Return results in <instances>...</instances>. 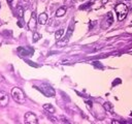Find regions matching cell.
I'll return each instance as SVG.
<instances>
[{"instance_id": "1", "label": "cell", "mask_w": 132, "mask_h": 124, "mask_svg": "<svg viewBox=\"0 0 132 124\" xmlns=\"http://www.w3.org/2000/svg\"><path fill=\"white\" fill-rule=\"evenodd\" d=\"M11 97L18 103H24L26 101V97H25L23 90L18 88V87H13L11 89Z\"/></svg>"}, {"instance_id": "2", "label": "cell", "mask_w": 132, "mask_h": 124, "mask_svg": "<svg viewBox=\"0 0 132 124\" xmlns=\"http://www.w3.org/2000/svg\"><path fill=\"white\" fill-rule=\"evenodd\" d=\"M114 9H116V12H117V16H118V20L119 21H123L127 17V14H128V7L124 3L117 4Z\"/></svg>"}, {"instance_id": "3", "label": "cell", "mask_w": 132, "mask_h": 124, "mask_svg": "<svg viewBox=\"0 0 132 124\" xmlns=\"http://www.w3.org/2000/svg\"><path fill=\"white\" fill-rule=\"evenodd\" d=\"M38 90H40V92L42 93V94H44L45 96H47V97H53V96H55V90H54V88L53 87H51L50 85H47V84H42V85H40V86H38V87H36Z\"/></svg>"}, {"instance_id": "4", "label": "cell", "mask_w": 132, "mask_h": 124, "mask_svg": "<svg viewBox=\"0 0 132 124\" xmlns=\"http://www.w3.org/2000/svg\"><path fill=\"white\" fill-rule=\"evenodd\" d=\"M24 119H25V123H28V124H37L38 123L36 115L32 112L26 113L25 116H24Z\"/></svg>"}, {"instance_id": "5", "label": "cell", "mask_w": 132, "mask_h": 124, "mask_svg": "<svg viewBox=\"0 0 132 124\" xmlns=\"http://www.w3.org/2000/svg\"><path fill=\"white\" fill-rule=\"evenodd\" d=\"M18 52L21 56L23 57H28V56H32L33 54V49L32 48H28V47H19L18 48Z\"/></svg>"}, {"instance_id": "6", "label": "cell", "mask_w": 132, "mask_h": 124, "mask_svg": "<svg viewBox=\"0 0 132 124\" xmlns=\"http://www.w3.org/2000/svg\"><path fill=\"white\" fill-rule=\"evenodd\" d=\"M8 100H9V97H8L7 93H5L3 91H0V105L1 106H6L7 103H8Z\"/></svg>"}, {"instance_id": "7", "label": "cell", "mask_w": 132, "mask_h": 124, "mask_svg": "<svg viewBox=\"0 0 132 124\" xmlns=\"http://www.w3.org/2000/svg\"><path fill=\"white\" fill-rule=\"evenodd\" d=\"M47 22V14L45 12H42L38 16V23L40 25H45Z\"/></svg>"}, {"instance_id": "8", "label": "cell", "mask_w": 132, "mask_h": 124, "mask_svg": "<svg viewBox=\"0 0 132 124\" xmlns=\"http://www.w3.org/2000/svg\"><path fill=\"white\" fill-rule=\"evenodd\" d=\"M28 27L30 30H34L36 27V20H35V13H32V17L30 19V21L28 22Z\"/></svg>"}, {"instance_id": "9", "label": "cell", "mask_w": 132, "mask_h": 124, "mask_svg": "<svg viewBox=\"0 0 132 124\" xmlns=\"http://www.w3.org/2000/svg\"><path fill=\"white\" fill-rule=\"evenodd\" d=\"M72 32H73V25H71V26L69 27L68 32H67V34H66V36H65V38L62 40V43H66V42L69 40V38H70V36H71Z\"/></svg>"}, {"instance_id": "10", "label": "cell", "mask_w": 132, "mask_h": 124, "mask_svg": "<svg viewBox=\"0 0 132 124\" xmlns=\"http://www.w3.org/2000/svg\"><path fill=\"white\" fill-rule=\"evenodd\" d=\"M43 109L46 111V112H48V113H52V114H54L55 113V107L51 104V103H45V104H43Z\"/></svg>"}, {"instance_id": "11", "label": "cell", "mask_w": 132, "mask_h": 124, "mask_svg": "<svg viewBox=\"0 0 132 124\" xmlns=\"http://www.w3.org/2000/svg\"><path fill=\"white\" fill-rule=\"evenodd\" d=\"M66 13V8L65 7H60L57 11H56V16L57 17H63Z\"/></svg>"}, {"instance_id": "12", "label": "cell", "mask_w": 132, "mask_h": 124, "mask_svg": "<svg viewBox=\"0 0 132 124\" xmlns=\"http://www.w3.org/2000/svg\"><path fill=\"white\" fill-rule=\"evenodd\" d=\"M63 34H64V30H63V29H60V30L56 31V33H55V37H56V39H57V40L61 39L62 36H63Z\"/></svg>"}, {"instance_id": "13", "label": "cell", "mask_w": 132, "mask_h": 124, "mask_svg": "<svg viewBox=\"0 0 132 124\" xmlns=\"http://www.w3.org/2000/svg\"><path fill=\"white\" fill-rule=\"evenodd\" d=\"M103 106H104V109L107 111V112H110V113H113V107H112V105L109 103V102H105L104 104H103Z\"/></svg>"}, {"instance_id": "14", "label": "cell", "mask_w": 132, "mask_h": 124, "mask_svg": "<svg viewBox=\"0 0 132 124\" xmlns=\"http://www.w3.org/2000/svg\"><path fill=\"white\" fill-rule=\"evenodd\" d=\"M106 22H107L106 27H108L109 25H111V23H112V13L111 12H108L107 13V16H106Z\"/></svg>"}, {"instance_id": "15", "label": "cell", "mask_w": 132, "mask_h": 124, "mask_svg": "<svg viewBox=\"0 0 132 124\" xmlns=\"http://www.w3.org/2000/svg\"><path fill=\"white\" fill-rule=\"evenodd\" d=\"M39 38H40V34L39 33H34V35H33V41L35 42V41L39 40Z\"/></svg>"}, {"instance_id": "16", "label": "cell", "mask_w": 132, "mask_h": 124, "mask_svg": "<svg viewBox=\"0 0 132 124\" xmlns=\"http://www.w3.org/2000/svg\"><path fill=\"white\" fill-rule=\"evenodd\" d=\"M18 12H19V17L20 18H23V8H22V6H19L18 7Z\"/></svg>"}, {"instance_id": "17", "label": "cell", "mask_w": 132, "mask_h": 124, "mask_svg": "<svg viewBox=\"0 0 132 124\" xmlns=\"http://www.w3.org/2000/svg\"><path fill=\"white\" fill-rule=\"evenodd\" d=\"M93 64H94V66H96V67H99V68H103V66H102V65H101V64H100V63H99L98 61L94 62Z\"/></svg>"}, {"instance_id": "18", "label": "cell", "mask_w": 132, "mask_h": 124, "mask_svg": "<svg viewBox=\"0 0 132 124\" xmlns=\"http://www.w3.org/2000/svg\"><path fill=\"white\" fill-rule=\"evenodd\" d=\"M107 1H108V0H101V3H102V4H105Z\"/></svg>"}, {"instance_id": "19", "label": "cell", "mask_w": 132, "mask_h": 124, "mask_svg": "<svg viewBox=\"0 0 132 124\" xmlns=\"http://www.w3.org/2000/svg\"><path fill=\"white\" fill-rule=\"evenodd\" d=\"M7 2H8V3H11V2H12V0H7Z\"/></svg>"}, {"instance_id": "20", "label": "cell", "mask_w": 132, "mask_h": 124, "mask_svg": "<svg viewBox=\"0 0 132 124\" xmlns=\"http://www.w3.org/2000/svg\"><path fill=\"white\" fill-rule=\"evenodd\" d=\"M131 116H132V113H131Z\"/></svg>"}]
</instances>
